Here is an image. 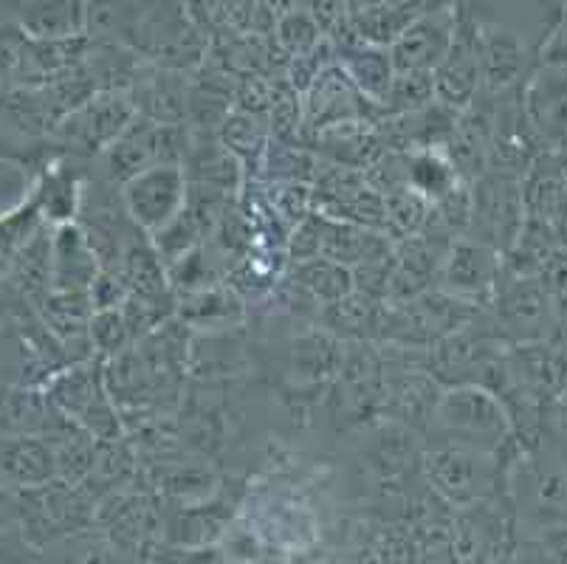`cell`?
Segmentation results:
<instances>
[{
    "mask_svg": "<svg viewBox=\"0 0 567 564\" xmlns=\"http://www.w3.org/2000/svg\"><path fill=\"white\" fill-rule=\"evenodd\" d=\"M432 421L441 429L443 443L486 454H497L512 434V418L505 412L503 401L492 390L477 384L450 387L437 398Z\"/></svg>",
    "mask_w": 567,
    "mask_h": 564,
    "instance_id": "1",
    "label": "cell"
},
{
    "mask_svg": "<svg viewBox=\"0 0 567 564\" xmlns=\"http://www.w3.org/2000/svg\"><path fill=\"white\" fill-rule=\"evenodd\" d=\"M525 226L523 175L486 170L472 184V229L468 237L508 255Z\"/></svg>",
    "mask_w": 567,
    "mask_h": 564,
    "instance_id": "2",
    "label": "cell"
},
{
    "mask_svg": "<svg viewBox=\"0 0 567 564\" xmlns=\"http://www.w3.org/2000/svg\"><path fill=\"white\" fill-rule=\"evenodd\" d=\"M187 195L189 184L184 167L158 164L122 186V206L131 224L153 237L187 209Z\"/></svg>",
    "mask_w": 567,
    "mask_h": 564,
    "instance_id": "3",
    "label": "cell"
},
{
    "mask_svg": "<svg viewBox=\"0 0 567 564\" xmlns=\"http://www.w3.org/2000/svg\"><path fill=\"white\" fill-rule=\"evenodd\" d=\"M494 463H497L494 454L452 447V443H441L426 454V472L435 491L461 509H472L492 491L494 474H497Z\"/></svg>",
    "mask_w": 567,
    "mask_h": 564,
    "instance_id": "4",
    "label": "cell"
},
{
    "mask_svg": "<svg viewBox=\"0 0 567 564\" xmlns=\"http://www.w3.org/2000/svg\"><path fill=\"white\" fill-rule=\"evenodd\" d=\"M432 80L435 100L455 113H463L481 96V23L472 12H463V7H457V34L450 57L432 74Z\"/></svg>",
    "mask_w": 567,
    "mask_h": 564,
    "instance_id": "5",
    "label": "cell"
},
{
    "mask_svg": "<svg viewBox=\"0 0 567 564\" xmlns=\"http://www.w3.org/2000/svg\"><path fill=\"white\" fill-rule=\"evenodd\" d=\"M302 113H306L308 139L328 131V127H337V124L364 122V119L379 122L381 119L379 107L364 100L359 88L350 82V76L339 69L337 62L328 65L311 82V88L302 93Z\"/></svg>",
    "mask_w": 567,
    "mask_h": 564,
    "instance_id": "6",
    "label": "cell"
},
{
    "mask_svg": "<svg viewBox=\"0 0 567 564\" xmlns=\"http://www.w3.org/2000/svg\"><path fill=\"white\" fill-rule=\"evenodd\" d=\"M457 34V7L421 12L390 49L395 74H435L450 57Z\"/></svg>",
    "mask_w": 567,
    "mask_h": 564,
    "instance_id": "7",
    "label": "cell"
},
{
    "mask_svg": "<svg viewBox=\"0 0 567 564\" xmlns=\"http://www.w3.org/2000/svg\"><path fill=\"white\" fill-rule=\"evenodd\" d=\"M136 116L138 113L131 93L100 91L65 119L63 131L80 147L91 150V153H105L111 144H116L118 139L125 136L127 127L136 122Z\"/></svg>",
    "mask_w": 567,
    "mask_h": 564,
    "instance_id": "8",
    "label": "cell"
},
{
    "mask_svg": "<svg viewBox=\"0 0 567 564\" xmlns=\"http://www.w3.org/2000/svg\"><path fill=\"white\" fill-rule=\"evenodd\" d=\"M503 279V255L474 237H457L443 257V291L455 299H477L494 294Z\"/></svg>",
    "mask_w": 567,
    "mask_h": 564,
    "instance_id": "9",
    "label": "cell"
},
{
    "mask_svg": "<svg viewBox=\"0 0 567 564\" xmlns=\"http://www.w3.org/2000/svg\"><path fill=\"white\" fill-rule=\"evenodd\" d=\"M523 111L539 142H567V69L545 65L523 91Z\"/></svg>",
    "mask_w": 567,
    "mask_h": 564,
    "instance_id": "10",
    "label": "cell"
},
{
    "mask_svg": "<svg viewBox=\"0 0 567 564\" xmlns=\"http://www.w3.org/2000/svg\"><path fill=\"white\" fill-rule=\"evenodd\" d=\"M127 93H131L138 116L147 119V122L187 124L193 88H189L187 76L182 71L153 69L147 74L138 71Z\"/></svg>",
    "mask_w": 567,
    "mask_h": 564,
    "instance_id": "11",
    "label": "cell"
},
{
    "mask_svg": "<svg viewBox=\"0 0 567 564\" xmlns=\"http://www.w3.org/2000/svg\"><path fill=\"white\" fill-rule=\"evenodd\" d=\"M497 319L519 339H539L550 325V294L545 283L530 277L497 288Z\"/></svg>",
    "mask_w": 567,
    "mask_h": 564,
    "instance_id": "12",
    "label": "cell"
},
{
    "mask_svg": "<svg viewBox=\"0 0 567 564\" xmlns=\"http://www.w3.org/2000/svg\"><path fill=\"white\" fill-rule=\"evenodd\" d=\"M536 142H539V136H536L530 122L525 119L523 102L499 105L492 150H488V170L525 175L530 164L536 162Z\"/></svg>",
    "mask_w": 567,
    "mask_h": 564,
    "instance_id": "13",
    "label": "cell"
},
{
    "mask_svg": "<svg viewBox=\"0 0 567 564\" xmlns=\"http://www.w3.org/2000/svg\"><path fill=\"white\" fill-rule=\"evenodd\" d=\"M523 69L525 51L517 31L497 23H481V93L503 96L517 85Z\"/></svg>",
    "mask_w": 567,
    "mask_h": 564,
    "instance_id": "14",
    "label": "cell"
},
{
    "mask_svg": "<svg viewBox=\"0 0 567 564\" xmlns=\"http://www.w3.org/2000/svg\"><path fill=\"white\" fill-rule=\"evenodd\" d=\"M424 9V3H348L350 34L355 43L390 51Z\"/></svg>",
    "mask_w": 567,
    "mask_h": 564,
    "instance_id": "15",
    "label": "cell"
},
{
    "mask_svg": "<svg viewBox=\"0 0 567 564\" xmlns=\"http://www.w3.org/2000/svg\"><path fill=\"white\" fill-rule=\"evenodd\" d=\"M337 65L350 76L359 93L370 105H375L381 111L384 105L386 93H390V85L395 80L393 69V57L386 49H373V45L362 43H348L337 45Z\"/></svg>",
    "mask_w": 567,
    "mask_h": 564,
    "instance_id": "16",
    "label": "cell"
},
{
    "mask_svg": "<svg viewBox=\"0 0 567 564\" xmlns=\"http://www.w3.org/2000/svg\"><path fill=\"white\" fill-rule=\"evenodd\" d=\"M512 370L517 384L528 396H561L567 387V356L548 345H519L514 350Z\"/></svg>",
    "mask_w": 567,
    "mask_h": 564,
    "instance_id": "17",
    "label": "cell"
},
{
    "mask_svg": "<svg viewBox=\"0 0 567 564\" xmlns=\"http://www.w3.org/2000/svg\"><path fill=\"white\" fill-rule=\"evenodd\" d=\"M100 257H96L94 246L87 240L85 232L65 226L56 235V283L65 288V294H82L91 291L94 279L100 277Z\"/></svg>",
    "mask_w": 567,
    "mask_h": 564,
    "instance_id": "18",
    "label": "cell"
},
{
    "mask_svg": "<svg viewBox=\"0 0 567 564\" xmlns=\"http://www.w3.org/2000/svg\"><path fill=\"white\" fill-rule=\"evenodd\" d=\"M291 283L300 291H306L308 297L319 299L324 305L342 302V299H348L355 291L353 271L331 260H322V257L291 263Z\"/></svg>",
    "mask_w": 567,
    "mask_h": 564,
    "instance_id": "19",
    "label": "cell"
},
{
    "mask_svg": "<svg viewBox=\"0 0 567 564\" xmlns=\"http://www.w3.org/2000/svg\"><path fill=\"white\" fill-rule=\"evenodd\" d=\"M406 155H410V189L430 201V204H437L463 184L455 164L446 155V147L421 150V153Z\"/></svg>",
    "mask_w": 567,
    "mask_h": 564,
    "instance_id": "20",
    "label": "cell"
},
{
    "mask_svg": "<svg viewBox=\"0 0 567 564\" xmlns=\"http://www.w3.org/2000/svg\"><path fill=\"white\" fill-rule=\"evenodd\" d=\"M218 139L244 167L246 164L262 167V158H266L268 147H271V127H268V119L231 111L224 127H220Z\"/></svg>",
    "mask_w": 567,
    "mask_h": 564,
    "instance_id": "21",
    "label": "cell"
},
{
    "mask_svg": "<svg viewBox=\"0 0 567 564\" xmlns=\"http://www.w3.org/2000/svg\"><path fill=\"white\" fill-rule=\"evenodd\" d=\"M275 43L288 60H302L328 43V38L313 14V7H288L286 12H277Z\"/></svg>",
    "mask_w": 567,
    "mask_h": 564,
    "instance_id": "22",
    "label": "cell"
},
{
    "mask_svg": "<svg viewBox=\"0 0 567 564\" xmlns=\"http://www.w3.org/2000/svg\"><path fill=\"white\" fill-rule=\"evenodd\" d=\"M178 317L189 328H229L231 319L244 317V308H240V299L235 297V291L213 286L206 291L184 297Z\"/></svg>",
    "mask_w": 567,
    "mask_h": 564,
    "instance_id": "23",
    "label": "cell"
},
{
    "mask_svg": "<svg viewBox=\"0 0 567 564\" xmlns=\"http://www.w3.org/2000/svg\"><path fill=\"white\" fill-rule=\"evenodd\" d=\"M384 212H386L384 235L393 243H401V240H410V237L424 235L432 204L426 198H421L417 193H412V189H401V193L386 195Z\"/></svg>",
    "mask_w": 567,
    "mask_h": 564,
    "instance_id": "24",
    "label": "cell"
},
{
    "mask_svg": "<svg viewBox=\"0 0 567 564\" xmlns=\"http://www.w3.org/2000/svg\"><path fill=\"white\" fill-rule=\"evenodd\" d=\"M85 7L80 3H43V7L34 9L25 25L43 40H80L87 31V12H82Z\"/></svg>",
    "mask_w": 567,
    "mask_h": 564,
    "instance_id": "25",
    "label": "cell"
},
{
    "mask_svg": "<svg viewBox=\"0 0 567 564\" xmlns=\"http://www.w3.org/2000/svg\"><path fill=\"white\" fill-rule=\"evenodd\" d=\"M204 237L206 235L204 229H200L198 221L189 215V209H184L182 215L175 217V221H169L162 232H156V235L151 237V243L153 248H156V255L162 257L164 268L169 271V268H175L178 263L187 260L193 252H198Z\"/></svg>",
    "mask_w": 567,
    "mask_h": 564,
    "instance_id": "26",
    "label": "cell"
},
{
    "mask_svg": "<svg viewBox=\"0 0 567 564\" xmlns=\"http://www.w3.org/2000/svg\"><path fill=\"white\" fill-rule=\"evenodd\" d=\"M432 102H435V80H432V74H395L384 105H381V119L404 116V113L432 105Z\"/></svg>",
    "mask_w": 567,
    "mask_h": 564,
    "instance_id": "27",
    "label": "cell"
},
{
    "mask_svg": "<svg viewBox=\"0 0 567 564\" xmlns=\"http://www.w3.org/2000/svg\"><path fill=\"white\" fill-rule=\"evenodd\" d=\"M87 328H91V345L96 350H102L105 356H111V359L118 353H125L133 345L131 328H127L122 308L96 310Z\"/></svg>",
    "mask_w": 567,
    "mask_h": 564,
    "instance_id": "28",
    "label": "cell"
},
{
    "mask_svg": "<svg viewBox=\"0 0 567 564\" xmlns=\"http://www.w3.org/2000/svg\"><path fill=\"white\" fill-rule=\"evenodd\" d=\"M543 274H545V288H548L550 297L567 302V257H554Z\"/></svg>",
    "mask_w": 567,
    "mask_h": 564,
    "instance_id": "29",
    "label": "cell"
},
{
    "mask_svg": "<svg viewBox=\"0 0 567 564\" xmlns=\"http://www.w3.org/2000/svg\"><path fill=\"white\" fill-rule=\"evenodd\" d=\"M554 235L559 237V240L567 246V195H565V201H561L559 209H556V215H554Z\"/></svg>",
    "mask_w": 567,
    "mask_h": 564,
    "instance_id": "30",
    "label": "cell"
},
{
    "mask_svg": "<svg viewBox=\"0 0 567 564\" xmlns=\"http://www.w3.org/2000/svg\"><path fill=\"white\" fill-rule=\"evenodd\" d=\"M550 556L556 564H567V531L550 540Z\"/></svg>",
    "mask_w": 567,
    "mask_h": 564,
    "instance_id": "31",
    "label": "cell"
},
{
    "mask_svg": "<svg viewBox=\"0 0 567 564\" xmlns=\"http://www.w3.org/2000/svg\"><path fill=\"white\" fill-rule=\"evenodd\" d=\"M561 421L567 423V387H565V392H561Z\"/></svg>",
    "mask_w": 567,
    "mask_h": 564,
    "instance_id": "32",
    "label": "cell"
}]
</instances>
